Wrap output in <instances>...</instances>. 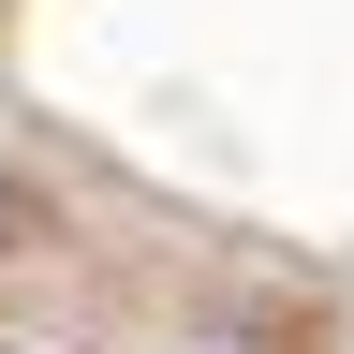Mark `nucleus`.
I'll return each mask as SVG.
<instances>
[{
	"mask_svg": "<svg viewBox=\"0 0 354 354\" xmlns=\"http://www.w3.org/2000/svg\"><path fill=\"white\" fill-rule=\"evenodd\" d=\"M30 354H44V339H30Z\"/></svg>",
	"mask_w": 354,
	"mask_h": 354,
	"instance_id": "f03ea898",
	"label": "nucleus"
},
{
	"mask_svg": "<svg viewBox=\"0 0 354 354\" xmlns=\"http://www.w3.org/2000/svg\"><path fill=\"white\" fill-rule=\"evenodd\" d=\"M30 221H44V207H30V192H15V177H0V251H15V236H30Z\"/></svg>",
	"mask_w": 354,
	"mask_h": 354,
	"instance_id": "f257e3e1",
	"label": "nucleus"
}]
</instances>
